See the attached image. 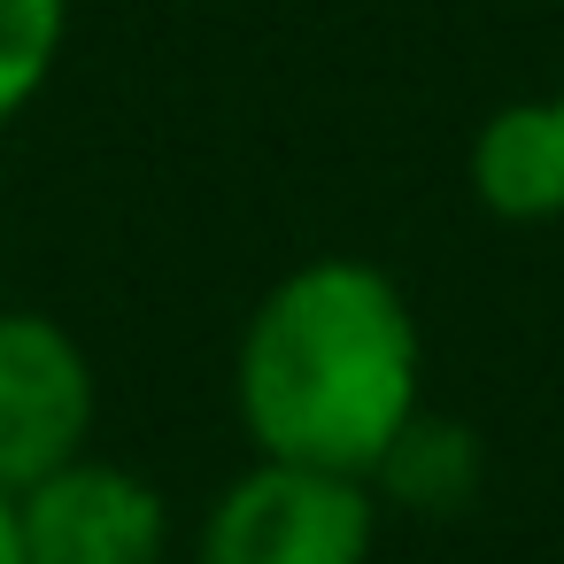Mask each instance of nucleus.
<instances>
[{"mask_svg":"<svg viewBox=\"0 0 564 564\" xmlns=\"http://www.w3.org/2000/svg\"><path fill=\"white\" fill-rule=\"evenodd\" d=\"M425 340L402 286L379 263L317 256L294 263L240 333L232 394L256 456L371 479L417 425Z\"/></svg>","mask_w":564,"mask_h":564,"instance_id":"1","label":"nucleus"},{"mask_svg":"<svg viewBox=\"0 0 564 564\" xmlns=\"http://www.w3.org/2000/svg\"><path fill=\"white\" fill-rule=\"evenodd\" d=\"M379 495L356 471L279 464L256 456L209 518H202V564H371Z\"/></svg>","mask_w":564,"mask_h":564,"instance_id":"2","label":"nucleus"},{"mask_svg":"<svg viewBox=\"0 0 564 564\" xmlns=\"http://www.w3.org/2000/svg\"><path fill=\"white\" fill-rule=\"evenodd\" d=\"M101 387L47 310H0V495H24L86 456Z\"/></svg>","mask_w":564,"mask_h":564,"instance_id":"3","label":"nucleus"},{"mask_svg":"<svg viewBox=\"0 0 564 564\" xmlns=\"http://www.w3.org/2000/svg\"><path fill=\"white\" fill-rule=\"evenodd\" d=\"M24 564H163L171 556V502L148 471L78 456L17 495Z\"/></svg>","mask_w":564,"mask_h":564,"instance_id":"4","label":"nucleus"},{"mask_svg":"<svg viewBox=\"0 0 564 564\" xmlns=\"http://www.w3.org/2000/svg\"><path fill=\"white\" fill-rule=\"evenodd\" d=\"M471 194L502 225L564 217V101H502L471 140Z\"/></svg>","mask_w":564,"mask_h":564,"instance_id":"5","label":"nucleus"},{"mask_svg":"<svg viewBox=\"0 0 564 564\" xmlns=\"http://www.w3.org/2000/svg\"><path fill=\"white\" fill-rule=\"evenodd\" d=\"M371 487H387L394 502H417V510H456L479 487V448H471L464 425L417 410V425L387 448V464L371 471Z\"/></svg>","mask_w":564,"mask_h":564,"instance_id":"6","label":"nucleus"},{"mask_svg":"<svg viewBox=\"0 0 564 564\" xmlns=\"http://www.w3.org/2000/svg\"><path fill=\"white\" fill-rule=\"evenodd\" d=\"M63 32H70V0H0V132L55 78Z\"/></svg>","mask_w":564,"mask_h":564,"instance_id":"7","label":"nucleus"},{"mask_svg":"<svg viewBox=\"0 0 564 564\" xmlns=\"http://www.w3.org/2000/svg\"><path fill=\"white\" fill-rule=\"evenodd\" d=\"M0 564H24V533H17V495H0Z\"/></svg>","mask_w":564,"mask_h":564,"instance_id":"8","label":"nucleus"},{"mask_svg":"<svg viewBox=\"0 0 564 564\" xmlns=\"http://www.w3.org/2000/svg\"><path fill=\"white\" fill-rule=\"evenodd\" d=\"M556 101H564V94H556Z\"/></svg>","mask_w":564,"mask_h":564,"instance_id":"9","label":"nucleus"}]
</instances>
